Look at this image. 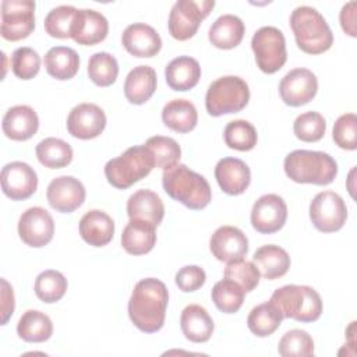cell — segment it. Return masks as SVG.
Masks as SVG:
<instances>
[{"mask_svg":"<svg viewBox=\"0 0 357 357\" xmlns=\"http://www.w3.org/2000/svg\"><path fill=\"white\" fill-rule=\"evenodd\" d=\"M209 248L218 261L233 262L247 255L248 238L238 227L220 226L211 236Z\"/></svg>","mask_w":357,"mask_h":357,"instance_id":"cell-18","label":"cell"},{"mask_svg":"<svg viewBox=\"0 0 357 357\" xmlns=\"http://www.w3.org/2000/svg\"><path fill=\"white\" fill-rule=\"evenodd\" d=\"M251 47L257 66L265 74L279 71L287 60L284 35L276 26H261L252 35Z\"/></svg>","mask_w":357,"mask_h":357,"instance_id":"cell-8","label":"cell"},{"mask_svg":"<svg viewBox=\"0 0 357 357\" xmlns=\"http://www.w3.org/2000/svg\"><path fill=\"white\" fill-rule=\"evenodd\" d=\"M271 301L280 310L283 318L298 322H314L322 314V300L310 286L286 284L273 291Z\"/></svg>","mask_w":357,"mask_h":357,"instance_id":"cell-5","label":"cell"},{"mask_svg":"<svg viewBox=\"0 0 357 357\" xmlns=\"http://www.w3.org/2000/svg\"><path fill=\"white\" fill-rule=\"evenodd\" d=\"M283 167L290 180L317 185L331 184L337 174L336 160L321 151L296 149L286 155Z\"/></svg>","mask_w":357,"mask_h":357,"instance_id":"cell-3","label":"cell"},{"mask_svg":"<svg viewBox=\"0 0 357 357\" xmlns=\"http://www.w3.org/2000/svg\"><path fill=\"white\" fill-rule=\"evenodd\" d=\"M326 130V121L318 112H305L297 116L293 124L294 135L304 142L319 141Z\"/></svg>","mask_w":357,"mask_h":357,"instance_id":"cell-43","label":"cell"},{"mask_svg":"<svg viewBox=\"0 0 357 357\" xmlns=\"http://www.w3.org/2000/svg\"><path fill=\"white\" fill-rule=\"evenodd\" d=\"M40 68V56L28 46L18 47L11 54V70L21 79L33 78Z\"/></svg>","mask_w":357,"mask_h":357,"instance_id":"cell-45","label":"cell"},{"mask_svg":"<svg viewBox=\"0 0 357 357\" xmlns=\"http://www.w3.org/2000/svg\"><path fill=\"white\" fill-rule=\"evenodd\" d=\"M169 293L166 284L155 278L139 280L128 300L131 322L145 333L162 329L166 317Z\"/></svg>","mask_w":357,"mask_h":357,"instance_id":"cell-1","label":"cell"},{"mask_svg":"<svg viewBox=\"0 0 357 357\" xmlns=\"http://www.w3.org/2000/svg\"><path fill=\"white\" fill-rule=\"evenodd\" d=\"M223 276L226 279L236 282L238 286H241V289L245 293H248L254 290L259 283L261 273L252 261L238 259V261L227 262Z\"/></svg>","mask_w":357,"mask_h":357,"instance_id":"cell-44","label":"cell"},{"mask_svg":"<svg viewBox=\"0 0 357 357\" xmlns=\"http://www.w3.org/2000/svg\"><path fill=\"white\" fill-rule=\"evenodd\" d=\"M174 280L180 290L190 293L204 286L206 275L205 271L198 265H185L177 271Z\"/></svg>","mask_w":357,"mask_h":357,"instance_id":"cell-47","label":"cell"},{"mask_svg":"<svg viewBox=\"0 0 357 357\" xmlns=\"http://www.w3.org/2000/svg\"><path fill=\"white\" fill-rule=\"evenodd\" d=\"M167 85L174 91H188L194 88L201 78L199 63L190 56L173 59L165 68Z\"/></svg>","mask_w":357,"mask_h":357,"instance_id":"cell-27","label":"cell"},{"mask_svg":"<svg viewBox=\"0 0 357 357\" xmlns=\"http://www.w3.org/2000/svg\"><path fill=\"white\" fill-rule=\"evenodd\" d=\"M356 1H349L346 3L342 10H340V25L343 28V31L350 35V36H356Z\"/></svg>","mask_w":357,"mask_h":357,"instance_id":"cell-48","label":"cell"},{"mask_svg":"<svg viewBox=\"0 0 357 357\" xmlns=\"http://www.w3.org/2000/svg\"><path fill=\"white\" fill-rule=\"evenodd\" d=\"M79 234L85 243L93 247L109 244L114 234L113 219L100 209L86 212L79 220Z\"/></svg>","mask_w":357,"mask_h":357,"instance_id":"cell-24","label":"cell"},{"mask_svg":"<svg viewBox=\"0 0 357 357\" xmlns=\"http://www.w3.org/2000/svg\"><path fill=\"white\" fill-rule=\"evenodd\" d=\"M278 351L283 357L314 356V340L308 332L303 329H291L279 340Z\"/></svg>","mask_w":357,"mask_h":357,"instance_id":"cell-42","label":"cell"},{"mask_svg":"<svg viewBox=\"0 0 357 357\" xmlns=\"http://www.w3.org/2000/svg\"><path fill=\"white\" fill-rule=\"evenodd\" d=\"M287 219V205L278 194L259 197L251 209V225L262 234L279 231Z\"/></svg>","mask_w":357,"mask_h":357,"instance_id":"cell-13","label":"cell"},{"mask_svg":"<svg viewBox=\"0 0 357 357\" xmlns=\"http://www.w3.org/2000/svg\"><path fill=\"white\" fill-rule=\"evenodd\" d=\"M283 321L280 310L269 300L254 307L247 318L248 329L258 337H266L272 335Z\"/></svg>","mask_w":357,"mask_h":357,"instance_id":"cell-34","label":"cell"},{"mask_svg":"<svg viewBox=\"0 0 357 357\" xmlns=\"http://www.w3.org/2000/svg\"><path fill=\"white\" fill-rule=\"evenodd\" d=\"M109 32V22L103 14L91 8H81L77 11L71 38L84 46H92L102 42Z\"/></svg>","mask_w":357,"mask_h":357,"instance_id":"cell-19","label":"cell"},{"mask_svg":"<svg viewBox=\"0 0 357 357\" xmlns=\"http://www.w3.org/2000/svg\"><path fill=\"white\" fill-rule=\"evenodd\" d=\"M244 22L234 14H223L209 28V42L218 49H233L243 40Z\"/></svg>","mask_w":357,"mask_h":357,"instance_id":"cell-30","label":"cell"},{"mask_svg":"<svg viewBox=\"0 0 357 357\" xmlns=\"http://www.w3.org/2000/svg\"><path fill=\"white\" fill-rule=\"evenodd\" d=\"M35 152L38 160L49 169L66 167L73 160V148L70 144L54 137L42 139L36 145Z\"/></svg>","mask_w":357,"mask_h":357,"instance_id":"cell-35","label":"cell"},{"mask_svg":"<svg viewBox=\"0 0 357 357\" xmlns=\"http://www.w3.org/2000/svg\"><path fill=\"white\" fill-rule=\"evenodd\" d=\"M18 336L31 343H40L47 340L53 333L52 319L38 310L25 311L17 324Z\"/></svg>","mask_w":357,"mask_h":357,"instance_id":"cell-33","label":"cell"},{"mask_svg":"<svg viewBox=\"0 0 357 357\" xmlns=\"http://www.w3.org/2000/svg\"><path fill=\"white\" fill-rule=\"evenodd\" d=\"M213 7V0L176 1L169 14V33L177 40H187L192 38L197 33L199 24L209 15Z\"/></svg>","mask_w":357,"mask_h":357,"instance_id":"cell-9","label":"cell"},{"mask_svg":"<svg viewBox=\"0 0 357 357\" xmlns=\"http://www.w3.org/2000/svg\"><path fill=\"white\" fill-rule=\"evenodd\" d=\"M162 120L166 127L176 132H190L198 121V112L187 99L169 100L162 109Z\"/></svg>","mask_w":357,"mask_h":357,"instance_id":"cell-32","label":"cell"},{"mask_svg":"<svg viewBox=\"0 0 357 357\" xmlns=\"http://www.w3.org/2000/svg\"><path fill=\"white\" fill-rule=\"evenodd\" d=\"M155 226L138 219H130L121 233V245L131 255L149 252L156 244Z\"/></svg>","mask_w":357,"mask_h":357,"instance_id":"cell-28","label":"cell"},{"mask_svg":"<svg viewBox=\"0 0 357 357\" xmlns=\"http://www.w3.org/2000/svg\"><path fill=\"white\" fill-rule=\"evenodd\" d=\"M35 294L43 303L59 301L67 290V279L64 275L54 269L40 272L35 279Z\"/></svg>","mask_w":357,"mask_h":357,"instance_id":"cell-39","label":"cell"},{"mask_svg":"<svg viewBox=\"0 0 357 357\" xmlns=\"http://www.w3.org/2000/svg\"><path fill=\"white\" fill-rule=\"evenodd\" d=\"M3 132L14 141H26L32 138L39 128L36 112L26 105L10 107L3 117Z\"/></svg>","mask_w":357,"mask_h":357,"instance_id":"cell-22","label":"cell"},{"mask_svg":"<svg viewBox=\"0 0 357 357\" xmlns=\"http://www.w3.org/2000/svg\"><path fill=\"white\" fill-rule=\"evenodd\" d=\"M121 43L126 50L135 57H152L162 47L160 35L148 24L134 22L128 25L123 35Z\"/></svg>","mask_w":357,"mask_h":357,"instance_id":"cell-20","label":"cell"},{"mask_svg":"<svg viewBox=\"0 0 357 357\" xmlns=\"http://www.w3.org/2000/svg\"><path fill=\"white\" fill-rule=\"evenodd\" d=\"M77 11L78 10L73 6H59L52 8L45 17V31L53 38H71V29Z\"/></svg>","mask_w":357,"mask_h":357,"instance_id":"cell-41","label":"cell"},{"mask_svg":"<svg viewBox=\"0 0 357 357\" xmlns=\"http://www.w3.org/2000/svg\"><path fill=\"white\" fill-rule=\"evenodd\" d=\"M310 219L322 233H333L343 227L347 219V206L343 198L331 190L318 192L310 204Z\"/></svg>","mask_w":357,"mask_h":357,"instance_id":"cell-10","label":"cell"},{"mask_svg":"<svg viewBox=\"0 0 357 357\" xmlns=\"http://www.w3.org/2000/svg\"><path fill=\"white\" fill-rule=\"evenodd\" d=\"M252 262L258 268L259 273L268 280L282 278L290 268V257L287 251L275 244L259 247L252 255Z\"/></svg>","mask_w":357,"mask_h":357,"instance_id":"cell-29","label":"cell"},{"mask_svg":"<svg viewBox=\"0 0 357 357\" xmlns=\"http://www.w3.org/2000/svg\"><path fill=\"white\" fill-rule=\"evenodd\" d=\"M35 28V1L3 0L1 1V36L15 42L31 35Z\"/></svg>","mask_w":357,"mask_h":357,"instance_id":"cell-11","label":"cell"},{"mask_svg":"<svg viewBox=\"0 0 357 357\" xmlns=\"http://www.w3.org/2000/svg\"><path fill=\"white\" fill-rule=\"evenodd\" d=\"M46 197L54 211L71 213L84 204L85 187L73 176H60L49 183Z\"/></svg>","mask_w":357,"mask_h":357,"instance_id":"cell-16","label":"cell"},{"mask_svg":"<svg viewBox=\"0 0 357 357\" xmlns=\"http://www.w3.org/2000/svg\"><path fill=\"white\" fill-rule=\"evenodd\" d=\"M245 291L236 282L223 278L212 289V301L216 308L225 314H234L244 301Z\"/></svg>","mask_w":357,"mask_h":357,"instance_id":"cell-36","label":"cell"},{"mask_svg":"<svg viewBox=\"0 0 357 357\" xmlns=\"http://www.w3.org/2000/svg\"><path fill=\"white\" fill-rule=\"evenodd\" d=\"M88 75L98 86L112 85L119 75L116 57L107 52L93 53L88 61Z\"/></svg>","mask_w":357,"mask_h":357,"instance_id":"cell-38","label":"cell"},{"mask_svg":"<svg viewBox=\"0 0 357 357\" xmlns=\"http://www.w3.org/2000/svg\"><path fill=\"white\" fill-rule=\"evenodd\" d=\"M162 185L170 198L194 211L205 208L212 198L206 178L183 163L163 170Z\"/></svg>","mask_w":357,"mask_h":357,"instance_id":"cell-2","label":"cell"},{"mask_svg":"<svg viewBox=\"0 0 357 357\" xmlns=\"http://www.w3.org/2000/svg\"><path fill=\"white\" fill-rule=\"evenodd\" d=\"M225 142L229 148L237 151H250L257 145V130L247 120L229 121L223 131Z\"/></svg>","mask_w":357,"mask_h":357,"instance_id":"cell-40","label":"cell"},{"mask_svg":"<svg viewBox=\"0 0 357 357\" xmlns=\"http://www.w3.org/2000/svg\"><path fill=\"white\" fill-rule=\"evenodd\" d=\"M153 167L155 162L148 148L145 145H135L126 149L120 156L107 160L105 176L113 187L126 190L146 177Z\"/></svg>","mask_w":357,"mask_h":357,"instance_id":"cell-6","label":"cell"},{"mask_svg":"<svg viewBox=\"0 0 357 357\" xmlns=\"http://www.w3.org/2000/svg\"><path fill=\"white\" fill-rule=\"evenodd\" d=\"M145 146L151 152L155 167H160L163 170L174 166L178 163L181 158V149L180 145L176 142V139L170 137L163 135H155L146 139Z\"/></svg>","mask_w":357,"mask_h":357,"instance_id":"cell-37","label":"cell"},{"mask_svg":"<svg viewBox=\"0 0 357 357\" xmlns=\"http://www.w3.org/2000/svg\"><path fill=\"white\" fill-rule=\"evenodd\" d=\"M250 100L248 84L237 75L215 79L205 95V107L211 116H222L243 110Z\"/></svg>","mask_w":357,"mask_h":357,"instance_id":"cell-7","label":"cell"},{"mask_svg":"<svg viewBox=\"0 0 357 357\" xmlns=\"http://www.w3.org/2000/svg\"><path fill=\"white\" fill-rule=\"evenodd\" d=\"M290 26L297 46L308 54L324 53L333 43V33L326 20L314 7H296L290 14Z\"/></svg>","mask_w":357,"mask_h":357,"instance_id":"cell-4","label":"cell"},{"mask_svg":"<svg viewBox=\"0 0 357 357\" xmlns=\"http://www.w3.org/2000/svg\"><path fill=\"white\" fill-rule=\"evenodd\" d=\"M127 215L130 219L145 220L158 227L165 216V205L156 192L142 188L130 195Z\"/></svg>","mask_w":357,"mask_h":357,"instance_id":"cell-23","label":"cell"},{"mask_svg":"<svg viewBox=\"0 0 357 357\" xmlns=\"http://www.w3.org/2000/svg\"><path fill=\"white\" fill-rule=\"evenodd\" d=\"M318 91V79L308 68L290 70L279 84L282 100L289 106H301L312 100Z\"/></svg>","mask_w":357,"mask_h":357,"instance_id":"cell-14","label":"cell"},{"mask_svg":"<svg viewBox=\"0 0 357 357\" xmlns=\"http://www.w3.org/2000/svg\"><path fill=\"white\" fill-rule=\"evenodd\" d=\"M1 284H3V291H1L3 321H1V324L4 325V324H7L10 315H13V311H14V293H13V287L7 283L6 279H1Z\"/></svg>","mask_w":357,"mask_h":357,"instance_id":"cell-49","label":"cell"},{"mask_svg":"<svg viewBox=\"0 0 357 357\" xmlns=\"http://www.w3.org/2000/svg\"><path fill=\"white\" fill-rule=\"evenodd\" d=\"M106 127V114L95 103H79L67 117L68 132L79 139L96 138Z\"/></svg>","mask_w":357,"mask_h":357,"instance_id":"cell-17","label":"cell"},{"mask_svg":"<svg viewBox=\"0 0 357 357\" xmlns=\"http://www.w3.org/2000/svg\"><path fill=\"white\" fill-rule=\"evenodd\" d=\"M18 234L20 238L29 247H45L53 238L54 220L45 208H28L20 216Z\"/></svg>","mask_w":357,"mask_h":357,"instance_id":"cell-12","label":"cell"},{"mask_svg":"<svg viewBox=\"0 0 357 357\" xmlns=\"http://www.w3.org/2000/svg\"><path fill=\"white\" fill-rule=\"evenodd\" d=\"M43 63L49 75L66 81L71 79L78 73L79 56L73 47L54 46L47 50Z\"/></svg>","mask_w":357,"mask_h":357,"instance_id":"cell-31","label":"cell"},{"mask_svg":"<svg viewBox=\"0 0 357 357\" xmlns=\"http://www.w3.org/2000/svg\"><path fill=\"white\" fill-rule=\"evenodd\" d=\"M180 326L183 335L194 343L209 340L215 328L208 311L198 304H190L181 311Z\"/></svg>","mask_w":357,"mask_h":357,"instance_id":"cell-26","label":"cell"},{"mask_svg":"<svg viewBox=\"0 0 357 357\" xmlns=\"http://www.w3.org/2000/svg\"><path fill=\"white\" fill-rule=\"evenodd\" d=\"M38 187L36 172L25 162H10L1 169V190L14 199L21 201L29 198Z\"/></svg>","mask_w":357,"mask_h":357,"instance_id":"cell-15","label":"cell"},{"mask_svg":"<svg viewBox=\"0 0 357 357\" xmlns=\"http://www.w3.org/2000/svg\"><path fill=\"white\" fill-rule=\"evenodd\" d=\"M215 178L223 192L238 195L250 185L251 172L244 160L238 158H223L215 166Z\"/></svg>","mask_w":357,"mask_h":357,"instance_id":"cell-21","label":"cell"},{"mask_svg":"<svg viewBox=\"0 0 357 357\" xmlns=\"http://www.w3.org/2000/svg\"><path fill=\"white\" fill-rule=\"evenodd\" d=\"M332 138L342 149L354 151L357 148V116L344 113L333 124Z\"/></svg>","mask_w":357,"mask_h":357,"instance_id":"cell-46","label":"cell"},{"mask_svg":"<svg viewBox=\"0 0 357 357\" xmlns=\"http://www.w3.org/2000/svg\"><path fill=\"white\" fill-rule=\"evenodd\" d=\"M156 73L149 66H137L126 77L124 95L132 105H142L156 89Z\"/></svg>","mask_w":357,"mask_h":357,"instance_id":"cell-25","label":"cell"}]
</instances>
